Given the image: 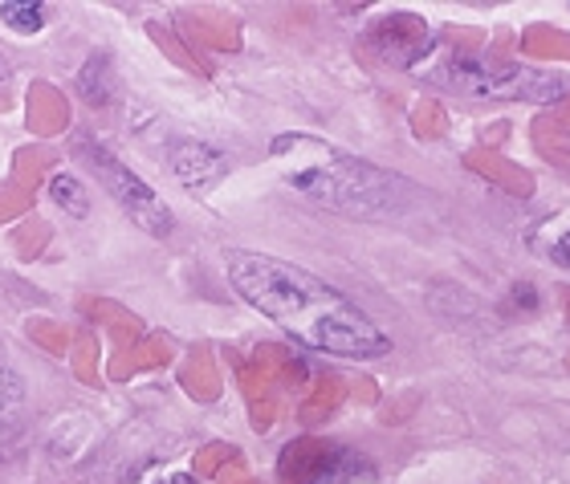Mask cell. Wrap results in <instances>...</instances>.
<instances>
[{"instance_id":"3","label":"cell","mask_w":570,"mask_h":484,"mask_svg":"<svg viewBox=\"0 0 570 484\" xmlns=\"http://www.w3.org/2000/svg\"><path fill=\"white\" fill-rule=\"evenodd\" d=\"M440 82L473 98H530V102H554L567 90L550 73L522 70V66H489V61L469 58L440 66Z\"/></svg>"},{"instance_id":"7","label":"cell","mask_w":570,"mask_h":484,"mask_svg":"<svg viewBox=\"0 0 570 484\" xmlns=\"http://www.w3.org/2000/svg\"><path fill=\"white\" fill-rule=\"evenodd\" d=\"M0 21L17 29V33H37L49 21V4H37V0H29V4H0Z\"/></svg>"},{"instance_id":"10","label":"cell","mask_w":570,"mask_h":484,"mask_svg":"<svg viewBox=\"0 0 570 484\" xmlns=\"http://www.w3.org/2000/svg\"><path fill=\"white\" fill-rule=\"evenodd\" d=\"M0 78H4V66H0Z\"/></svg>"},{"instance_id":"8","label":"cell","mask_w":570,"mask_h":484,"mask_svg":"<svg viewBox=\"0 0 570 484\" xmlns=\"http://www.w3.org/2000/svg\"><path fill=\"white\" fill-rule=\"evenodd\" d=\"M550 257H554V265L570 269V233H562V237L554 240V248H550Z\"/></svg>"},{"instance_id":"4","label":"cell","mask_w":570,"mask_h":484,"mask_svg":"<svg viewBox=\"0 0 570 484\" xmlns=\"http://www.w3.org/2000/svg\"><path fill=\"white\" fill-rule=\"evenodd\" d=\"M86 159L95 164L98 179H102V188L115 196V200L122 204V213L131 216L135 225L147 228L151 237H167L171 228H176V220H171V208H167L159 196H155L147 184H142L139 176H135L131 167L119 164L115 155H107L102 147H86Z\"/></svg>"},{"instance_id":"1","label":"cell","mask_w":570,"mask_h":484,"mask_svg":"<svg viewBox=\"0 0 570 484\" xmlns=\"http://www.w3.org/2000/svg\"><path fill=\"white\" fill-rule=\"evenodd\" d=\"M225 269L233 289L262 318H269L277 330L309 350L338 358H380L392 350V338L343 289H334L318 273L302 269L294 260L233 248Z\"/></svg>"},{"instance_id":"9","label":"cell","mask_w":570,"mask_h":484,"mask_svg":"<svg viewBox=\"0 0 570 484\" xmlns=\"http://www.w3.org/2000/svg\"><path fill=\"white\" fill-rule=\"evenodd\" d=\"M167 484H196V481H191V476H171Z\"/></svg>"},{"instance_id":"5","label":"cell","mask_w":570,"mask_h":484,"mask_svg":"<svg viewBox=\"0 0 570 484\" xmlns=\"http://www.w3.org/2000/svg\"><path fill=\"white\" fill-rule=\"evenodd\" d=\"M171 167H176V176L188 188H204V184H216V179L225 176L228 159L220 151H213L208 142H179L176 151H171Z\"/></svg>"},{"instance_id":"2","label":"cell","mask_w":570,"mask_h":484,"mask_svg":"<svg viewBox=\"0 0 570 484\" xmlns=\"http://www.w3.org/2000/svg\"><path fill=\"white\" fill-rule=\"evenodd\" d=\"M274 159L282 164L285 184L306 191L309 200L346 216H392L404 213L412 188L392 171L363 164L355 155H343L326 139L314 135H282L274 139Z\"/></svg>"},{"instance_id":"6","label":"cell","mask_w":570,"mask_h":484,"mask_svg":"<svg viewBox=\"0 0 570 484\" xmlns=\"http://www.w3.org/2000/svg\"><path fill=\"white\" fill-rule=\"evenodd\" d=\"M49 200L58 204V208H66L70 216H86V213H90V196H86L82 179L66 176V171L49 179Z\"/></svg>"}]
</instances>
